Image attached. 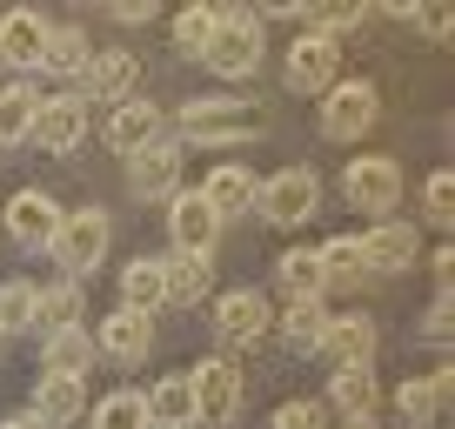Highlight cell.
Here are the masks:
<instances>
[{
	"label": "cell",
	"instance_id": "cell-1",
	"mask_svg": "<svg viewBox=\"0 0 455 429\" xmlns=\"http://www.w3.org/2000/svg\"><path fill=\"white\" fill-rule=\"evenodd\" d=\"M201 61H208L221 81H248V74L261 68V20L248 14V7L214 14V34H208V47H201Z\"/></svg>",
	"mask_w": 455,
	"mask_h": 429
},
{
	"label": "cell",
	"instance_id": "cell-2",
	"mask_svg": "<svg viewBox=\"0 0 455 429\" xmlns=\"http://www.w3.org/2000/svg\"><path fill=\"white\" fill-rule=\"evenodd\" d=\"M188 389H195V423H208V429H228L248 402V376L235 369V356L195 362V369H188Z\"/></svg>",
	"mask_w": 455,
	"mask_h": 429
},
{
	"label": "cell",
	"instance_id": "cell-3",
	"mask_svg": "<svg viewBox=\"0 0 455 429\" xmlns=\"http://www.w3.org/2000/svg\"><path fill=\"white\" fill-rule=\"evenodd\" d=\"M255 128L261 121L248 115V101H228V94H208V101H188L181 108V142H195V148H235Z\"/></svg>",
	"mask_w": 455,
	"mask_h": 429
},
{
	"label": "cell",
	"instance_id": "cell-4",
	"mask_svg": "<svg viewBox=\"0 0 455 429\" xmlns=\"http://www.w3.org/2000/svg\"><path fill=\"white\" fill-rule=\"evenodd\" d=\"M382 121V94L375 81H335L322 94V142H355Z\"/></svg>",
	"mask_w": 455,
	"mask_h": 429
},
{
	"label": "cell",
	"instance_id": "cell-5",
	"mask_svg": "<svg viewBox=\"0 0 455 429\" xmlns=\"http://www.w3.org/2000/svg\"><path fill=\"white\" fill-rule=\"evenodd\" d=\"M54 262L68 269V282H81L87 269H100V255H108V214L100 208H74L60 214V229H54Z\"/></svg>",
	"mask_w": 455,
	"mask_h": 429
},
{
	"label": "cell",
	"instance_id": "cell-6",
	"mask_svg": "<svg viewBox=\"0 0 455 429\" xmlns=\"http://www.w3.org/2000/svg\"><path fill=\"white\" fill-rule=\"evenodd\" d=\"M255 208L275 229H295V222H308V214L322 208V182H315V168H282V174H268V182L255 188Z\"/></svg>",
	"mask_w": 455,
	"mask_h": 429
},
{
	"label": "cell",
	"instance_id": "cell-7",
	"mask_svg": "<svg viewBox=\"0 0 455 429\" xmlns=\"http://www.w3.org/2000/svg\"><path fill=\"white\" fill-rule=\"evenodd\" d=\"M268 329H275V309L255 295V288H228V295L214 302V343H221V356L255 349Z\"/></svg>",
	"mask_w": 455,
	"mask_h": 429
},
{
	"label": "cell",
	"instance_id": "cell-8",
	"mask_svg": "<svg viewBox=\"0 0 455 429\" xmlns=\"http://www.w3.org/2000/svg\"><path fill=\"white\" fill-rule=\"evenodd\" d=\"M341 74V41H328V34H295V47H288V87L295 94H328Z\"/></svg>",
	"mask_w": 455,
	"mask_h": 429
},
{
	"label": "cell",
	"instance_id": "cell-9",
	"mask_svg": "<svg viewBox=\"0 0 455 429\" xmlns=\"http://www.w3.org/2000/svg\"><path fill=\"white\" fill-rule=\"evenodd\" d=\"M341 188H348V201H355L362 214H388L402 201V168L388 155H362V161H348Z\"/></svg>",
	"mask_w": 455,
	"mask_h": 429
},
{
	"label": "cell",
	"instance_id": "cell-10",
	"mask_svg": "<svg viewBox=\"0 0 455 429\" xmlns=\"http://www.w3.org/2000/svg\"><path fill=\"white\" fill-rule=\"evenodd\" d=\"M134 81H141V54H128V47H100V54L81 68V101H108V108H121V101L134 94Z\"/></svg>",
	"mask_w": 455,
	"mask_h": 429
},
{
	"label": "cell",
	"instance_id": "cell-11",
	"mask_svg": "<svg viewBox=\"0 0 455 429\" xmlns=\"http://www.w3.org/2000/svg\"><path fill=\"white\" fill-rule=\"evenodd\" d=\"M128 182H134V195H141V201H174V195H181V142H174V134L148 142L141 155H134Z\"/></svg>",
	"mask_w": 455,
	"mask_h": 429
},
{
	"label": "cell",
	"instance_id": "cell-12",
	"mask_svg": "<svg viewBox=\"0 0 455 429\" xmlns=\"http://www.w3.org/2000/svg\"><path fill=\"white\" fill-rule=\"evenodd\" d=\"M168 235H174V255H214L221 214H214L201 195H174L168 201Z\"/></svg>",
	"mask_w": 455,
	"mask_h": 429
},
{
	"label": "cell",
	"instance_id": "cell-13",
	"mask_svg": "<svg viewBox=\"0 0 455 429\" xmlns=\"http://www.w3.org/2000/svg\"><path fill=\"white\" fill-rule=\"evenodd\" d=\"M34 142L47 155H74L87 142V101L81 94H47L41 101V121H34Z\"/></svg>",
	"mask_w": 455,
	"mask_h": 429
},
{
	"label": "cell",
	"instance_id": "cell-14",
	"mask_svg": "<svg viewBox=\"0 0 455 429\" xmlns=\"http://www.w3.org/2000/svg\"><path fill=\"white\" fill-rule=\"evenodd\" d=\"M375 315L348 309V315H328V336H322V356H335V369H369L375 362Z\"/></svg>",
	"mask_w": 455,
	"mask_h": 429
},
{
	"label": "cell",
	"instance_id": "cell-15",
	"mask_svg": "<svg viewBox=\"0 0 455 429\" xmlns=\"http://www.w3.org/2000/svg\"><path fill=\"white\" fill-rule=\"evenodd\" d=\"M355 248H362V269H369V275H402L415 255H422V242H415L409 222H375Z\"/></svg>",
	"mask_w": 455,
	"mask_h": 429
},
{
	"label": "cell",
	"instance_id": "cell-16",
	"mask_svg": "<svg viewBox=\"0 0 455 429\" xmlns=\"http://www.w3.org/2000/svg\"><path fill=\"white\" fill-rule=\"evenodd\" d=\"M100 134H108L114 155H128V161H134L148 142H161V108H155V101H141V94H128V101L108 115V128H100Z\"/></svg>",
	"mask_w": 455,
	"mask_h": 429
},
{
	"label": "cell",
	"instance_id": "cell-17",
	"mask_svg": "<svg viewBox=\"0 0 455 429\" xmlns=\"http://www.w3.org/2000/svg\"><path fill=\"white\" fill-rule=\"evenodd\" d=\"M148 349H155V322L134 309H114L100 315V329H94V356H114V362H141Z\"/></svg>",
	"mask_w": 455,
	"mask_h": 429
},
{
	"label": "cell",
	"instance_id": "cell-18",
	"mask_svg": "<svg viewBox=\"0 0 455 429\" xmlns=\"http://www.w3.org/2000/svg\"><path fill=\"white\" fill-rule=\"evenodd\" d=\"M60 229V208L54 195H41V188H20L14 201H7V235H14L20 248H47Z\"/></svg>",
	"mask_w": 455,
	"mask_h": 429
},
{
	"label": "cell",
	"instance_id": "cell-19",
	"mask_svg": "<svg viewBox=\"0 0 455 429\" xmlns=\"http://www.w3.org/2000/svg\"><path fill=\"white\" fill-rule=\"evenodd\" d=\"M28 416H34V423H47V429L81 423V416H87V389H81V376H41V383H34Z\"/></svg>",
	"mask_w": 455,
	"mask_h": 429
},
{
	"label": "cell",
	"instance_id": "cell-20",
	"mask_svg": "<svg viewBox=\"0 0 455 429\" xmlns=\"http://www.w3.org/2000/svg\"><path fill=\"white\" fill-rule=\"evenodd\" d=\"M442 409H449V369H435V376H409V383L395 389V416H402L409 429H428Z\"/></svg>",
	"mask_w": 455,
	"mask_h": 429
},
{
	"label": "cell",
	"instance_id": "cell-21",
	"mask_svg": "<svg viewBox=\"0 0 455 429\" xmlns=\"http://www.w3.org/2000/svg\"><path fill=\"white\" fill-rule=\"evenodd\" d=\"M328 402L341 409V423H375V409H382L375 369H335L328 376Z\"/></svg>",
	"mask_w": 455,
	"mask_h": 429
},
{
	"label": "cell",
	"instance_id": "cell-22",
	"mask_svg": "<svg viewBox=\"0 0 455 429\" xmlns=\"http://www.w3.org/2000/svg\"><path fill=\"white\" fill-rule=\"evenodd\" d=\"M81 315H87V295H81V282L34 288V329H41V343H47V336H60V329H81Z\"/></svg>",
	"mask_w": 455,
	"mask_h": 429
},
{
	"label": "cell",
	"instance_id": "cell-23",
	"mask_svg": "<svg viewBox=\"0 0 455 429\" xmlns=\"http://www.w3.org/2000/svg\"><path fill=\"white\" fill-rule=\"evenodd\" d=\"M255 188H261V182L242 168V161H221V168L201 182V201H208V208L228 222V214H248V208H255Z\"/></svg>",
	"mask_w": 455,
	"mask_h": 429
},
{
	"label": "cell",
	"instance_id": "cell-24",
	"mask_svg": "<svg viewBox=\"0 0 455 429\" xmlns=\"http://www.w3.org/2000/svg\"><path fill=\"white\" fill-rule=\"evenodd\" d=\"M41 47H47L41 14H0V61L7 68H41Z\"/></svg>",
	"mask_w": 455,
	"mask_h": 429
},
{
	"label": "cell",
	"instance_id": "cell-25",
	"mask_svg": "<svg viewBox=\"0 0 455 429\" xmlns=\"http://www.w3.org/2000/svg\"><path fill=\"white\" fill-rule=\"evenodd\" d=\"M148 423L155 429H195V389H188V376H161L148 389Z\"/></svg>",
	"mask_w": 455,
	"mask_h": 429
},
{
	"label": "cell",
	"instance_id": "cell-26",
	"mask_svg": "<svg viewBox=\"0 0 455 429\" xmlns=\"http://www.w3.org/2000/svg\"><path fill=\"white\" fill-rule=\"evenodd\" d=\"M161 302H168V288H161V255H134L128 269H121V309L155 315Z\"/></svg>",
	"mask_w": 455,
	"mask_h": 429
},
{
	"label": "cell",
	"instance_id": "cell-27",
	"mask_svg": "<svg viewBox=\"0 0 455 429\" xmlns=\"http://www.w3.org/2000/svg\"><path fill=\"white\" fill-rule=\"evenodd\" d=\"M94 61L87 47V28H47V47H41V74H60V81H81V68Z\"/></svg>",
	"mask_w": 455,
	"mask_h": 429
},
{
	"label": "cell",
	"instance_id": "cell-28",
	"mask_svg": "<svg viewBox=\"0 0 455 429\" xmlns=\"http://www.w3.org/2000/svg\"><path fill=\"white\" fill-rule=\"evenodd\" d=\"M161 288H168V302H201L214 288V269H208V255H161Z\"/></svg>",
	"mask_w": 455,
	"mask_h": 429
},
{
	"label": "cell",
	"instance_id": "cell-29",
	"mask_svg": "<svg viewBox=\"0 0 455 429\" xmlns=\"http://www.w3.org/2000/svg\"><path fill=\"white\" fill-rule=\"evenodd\" d=\"M275 329H282L295 349H322V336H328V309H322V295H295L282 315H275Z\"/></svg>",
	"mask_w": 455,
	"mask_h": 429
},
{
	"label": "cell",
	"instance_id": "cell-30",
	"mask_svg": "<svg viewBox=\"0 0 455 429\" xmlns=\"http://www.w3.org/2000/svg\"><path fill=\"white\" fill-rule=\"evenodd\" d=\"M34 121H41V94L34 87H0V148L34 142Z\"/></svg>",
	"mask_w": 455,
	"mask_h": 429
},
{
	"label": "cell",
	"instance_id": "cell-31",
	"mask_svg": "<svg viewBox=\"0 0 455 429\" xmlns=\"http://www.w3.org/2000/svg\"><path fill=\"white\" fill-rule=\"evenodd\" d=\"M41 362H47V376H87V362H94V336H87V322H81V329L47 336Z\"/></svg>",
	"mask_w": 455,
	"mask_h": 429
},
{
	"label": "cell",
	"instance_id": "cell-32",
	"mask_svg": "<svg viewBox=\"0 0 455 429\" xmlns=\"http://www.w3.org/2000/svg\"><path fill=\"white\" fill-rule=\"evenodd\" d=\"M87 429H148V396L141 389H114V396L94 402Z\"/></svg>",
	"mask_w": 455,
	"mask_h": 429
},
{
	"label": "cell",
	"instance_id": "cell-33",
	"mask_svg": "<svg viewBox=\"0 0 455 429\" xmlns=\"http://www.w3.org/2000/svg\"><path fill=\"white\" fill-rule=\"evenodd\" d=\"M275 275H282V288H288V295H322V288H328L322 255H315V248H288V255L275 262Z\"/></svg>",
	"mask_w": 455,
	"mask_h": 429
},
{
	"label": "cell",
	"instance_id": "cell-34",
	"mask_svg": "<svg viewBox=\"0 0 455 429\" xmlns=\"http://www.w3.org/2000/svg\"><path fill=\"white\" fill-rule=\"evenodd\" d=\"M315 255H322V275H328V282H355V275H369V269H362L355 235H335V242H322Z\"/></svg>",
	"mask_w": 455,
	"mask_h": 429
},
{
	"label": "cell",
	"instance_id": "cell-35",
	"mask_svg": "<svg viewBox=\"0 0 455 429\" xmlns=\"http://www.w3.org/2000/svg\"><path fill=\"white\" fill-rule=\"evenodd\" d=\"M20 329H34V288L7 282L0 288V336H20Z\"/></svg>",
	"mask_w": 455,
	"mask_h": 429
},
{
	"label": "cell",
	"instance_id": "cell-36",
	"mask_svg": "<svg viewBox=\"0 0 455 429\" xmlns=\"http://www.w3.org/2000/svg\"><path fill=\"white\" fill-rule=\"evenodd\" d=\"M208 34H214V7H181V14H174V47H181V54H201Z\"/></svg>",
	"mask_w": 455,
	"mask_h": 429
},
{
	"label": "cell",
	"instance_id": "cell-37",
	"mask_svg": "<svg viewBox=\"0 0 455 429\" xmlns=\"http://www.w3.org/2000/svg\"><path fill=\"white\" fill-rule=\"evenodd\" d=\"M301 14L315 20V34H328V41H335L341 28H362V20H369V7H362V0H341V7H301Z\"/></svg>",
	"mask_w": 455,
	"mask_h": 429
},
{
	"label": "cell",
	"instance_id": "cell-38",
	"mask_svg": "<svg viewBox=\"0 0 455 429\" xmlns=\"http://www.w3.org/2000/svg\"><path fill=\"white\" fill-rule=\"evenodd\" d=\"M422 208H428V222H435V229H449V222H455V182H449V168H435V174H428Z\"/></svg>",
	"mask_w": 455,
	"mask_h": 429
},
{
	"label": "cell",
	"instance_id": "cell-39",
	"mask_svg": "<svg viewBox=\"0 0 455 429\" xmlns=\"http://www.w3.org/2000/svg\"><path fill=\"white\" fill-rule=\"evenodd\" d=\"M275 429H328V416H322V402H282Z\"/></svg>",
	"mask_w": 455,
	"mask_h": 429
},
{
	"label": "cell",
	"instance_id": "cell-40",
	"mask_svg": "<svg viewBox=\"0 0 455 429\" xmlns=\"http://www.w3.org/2000/svg\"><path fill=\"white\" fill-rule=\"evenodd\" d=\"M409 20L428 34V41H449V7H409Z\"/></svg>",
	"mask_w": 455,
	"mask_h": 429
},
{
	"label": "cell",
	"instance_id": "cell-41",
	"mask_svg": "<svg viewBox=\"0 0 455 429\" xmlns=\"http://www.w3.org/2000/svg\"><path fill=\"white\" fill-rule=\"evenodd\" d=\"M108 14L121 20V28H134V20H141V28H148V20H155V0H114Z\"/></svg>",
	"mask_w": 455,
	"mask_h": 429
},
{
	"label": "cell",
	"instance_id": "cell-42",
	"mask_svg": "<svg viewBox=\"0 0 455 429\" xmlns=\"http://www.w3.org/2000/svg\"><path fill=\"white\" fill-rule=\"evenodd\" d=\"M428 343H449V295H435V309H428Z\"/></svg>",
	"mask_w": 455,
	"mask_h": 429
},
{
	"label": "cell",
	"instance_id": "cell-43",
	"mask_svg": "<svg viewBox=\"0 0 455 429\" xmlns=\"http://www.w3.org/2000/svg\"><path fill=\"white\" fill-rule=\"evenodd\" d=\"M0 429H47V423H34L28 409H14V416H0Z\"/></svg>",
	"mask_w": 455,
	"mask_h": 429
},
{
	"label": "cell",
	"instance_id": "cell-44",
	"mask_svg": "<svg viewBox=\"0 0 455 429\" xmlns=\"http://www.w3.org/2000/svg\"><path fill=\"white\" fill-rule=\"evenodd\" d=\"M341 429H375V423H341Z\"/></svg>",
	"mask_w": 455,
	"mask_h": 429
},
{
	"label": "cell",
	"instance_id": "cell-45",
	"mask_svg": "<svg viewBox=\"0 0 455 429\" xmlns=\"http://www.w3.org/2000/svg\"><path fill=\"white\" fill-rule=\"evenodd\" d=\"M148 429H155V423H148Z\"/></svg>",
	"mask_w": 455,
	"mask_h": 429
}]
</instances>
